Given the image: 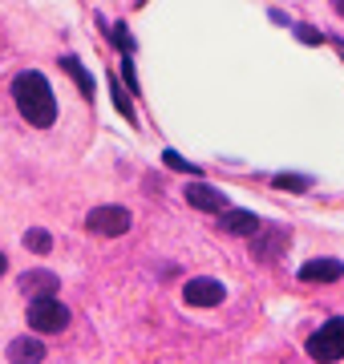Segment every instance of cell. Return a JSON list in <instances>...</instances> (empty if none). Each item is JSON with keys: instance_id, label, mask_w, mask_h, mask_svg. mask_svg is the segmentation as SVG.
Listing matches in <instances>:
<instances>
[{"instance_id": "1", "label": "cell", "mask_w": 344, "mask_h": 364, "mask_svg": "<svg viewBox=\"0 0 344 364\" xmlns=\"http://www.w3.org/2000/svg\"><path fill=\"white\" fill-rule=\"evenodd\" d=\"M13 102H16V109H21V117H25L28 126H37V130H49L57 122L53 90H49V81L41 77V73H33V69H25V73L13 77Z\"/></svg>"}, {"instance_id": "2", "label": "cell", "mask_w": 344, "mask_h": 364, "mask_svg": "<svg viewBox=\"0 0 344 364\" xmlns=\"http://www.w3.org/2000/svg\"><path fill=\"white\" fill-rule=\"evenodd\" d=\"M28 328H37L41 336H57V332L69 328V308L57 299V291L33 296V304H28Z\"/></svg>"}, {"instance_id": "3", "label": "cell", "mask_w": 344, "mask_h": 364, "mask_svg": "<svg viewBox=\"0 0 344 364\" xmlns=\"http://www.w3.org/2000/svg\"><path fill=\"white\" fill-rule=\"evenodd\" d=\"M304 348L312 360H344V316H332L328 324H320Z\"/></svg>"}, {"instance_id": "4", "label": "cell", "mask_w": 344, "mask_h": 364, "mask_svg": "<svg viewBox=\"0 0 344 364\" xmlns=\"http://www.w3.org/2000/svg\"><path fill=\"white\" fill-rule=\"evenodd\" d=\"M130 210L126 207H93L90 215H85V227H90L93 235H106V239H118V235L130 231Z\"/></svg>"}, {"instance_id": "5", "label": "cell", "mask_w": 344, "mask_h": 364, "mask_svg": "<svg viewBox=\"0 0 344 364\" xmlns=\"http://www.w3.org/2000/svg\"><path fill=\"white\" fill-rule=\"evenodd\" d=\"M284 247H291V231L288 227H255V239H252V255L255 259H276Z\"/></svg>"}, {"instance_id": "6", "label": "cell", "mask_w": 344, "mask_h": 364, "mask_svg": "<svg viewBox=\"0 0 344 364\" xmlns=\"http://www.w3.org/2000/svg\"><path fill=\"white\" fill-rule=\"evenodd\" d=\"M223 296H227V287L219 279H190L183 287V299L190 308H215V304H223Z\"/></svg>"}, {"instance_id": "7", "label": "cell", "mask_w": 344, "mask_h": 364, "mask_svg": "<svg viewBox=\"0 0 344 364\" xmlns=\"http://www.w3.org/2000/svg\"><path fill=\"white\" fill-rule=\"evenodd\" d=\"M183 198L195 210H207V215H219V210L227 207V195L223 191H215V186H207V182H190V186L183 191Z\"/></svg>"}, {"instance_id": "8", "label": "cell", "mask_w": 344, "mask_h": 364, "mask_svg": "<svg viewBox=\"0 0 344 364\" xmlns=\"http://www.w3.org/2000/svg\"><path fill=\"white\" fill-rule=\"evenodd\" d=\"M344 275V263L340 259H312L300 267V279L304 284H336Z\"/></svg>"}, {"instance_id": "9", "label": "cell", "mask_w": 344, "mask_h": 364, "mask_svg": "<svg viewBox=\"0 0 344 364\" xmlns=\"http://www.w3.org/2000/svg\"><path fill=\"white\" fill-rule=\"evenodd\" d=\"M255 227H259V219L252 210H231V207L219 210V231L223 235H255Z\"/></svg>"}, {"instance_id": "10", "label": "cell", "mask_w": 344, "mask_h": 364, "mask_svg": "<svg viewBox=\"0 0 344 364\" xmlns=\"http://www.w3.org/2000/svg\"><path fill=\"white\" fill-rule=\"evenodd\" d=\"M57 287H61V279H57L53 272H45V267H33L28 275H21V291H25V296H49Z\"/></svg>"}, {"instance_id": "11", "label": "cell", "mask_w": 344, "mask_h": 364, "mask_svg": "<svg viewBox=\"0 0 344 364\" xmlns=\"http://www.w3.org/2000/svg\"><path fill=\"white\" fill-rule=\"evenodd\" d=\"M9 360H45V344L33 336H21L9 344Z\"/></svg>"}, {"instance_id": "12", "label": "cell", "mask_w": 344, "mask_h": 364, "mask_svg": "<svg viewBox=\"0 0 344 364\" xmlns=\"http://www.w3.org/2000/svg\"><path fill=\"white\" fill-rule=\"evenodd\" d=\"M61 65H65V73H69V77H73V81L81 85V93H85V97H93V77L85 73V69H81V61H77V57H61Z\"/></svg>"}, {"instance_id": "13", "label": "cell", "mask_w": 344, "mask_h": 364, "mask_svg": "<svg viewBox=\"0 0 344 364\" xmlns=\"http://www.w3.org/2000/svg\"><path fill=\"white\" fill-rule=\"evenodd\" d=\"M25 247H28V251H37V255H45V251L53 247V235L41 231V227H33V231L25 235Z\"/></svg>"}, {"instance_id": "14", "label": "cell", "mask_w": 344, "mask_h": 364, "mask_svg": "<svg viewBox=\"0 0 344 364\" xmlns=\"http://www.w3.org/2000/svg\"><path fill=\"white\" fill-rule=\"evenodd\" d=\"M162 158H166V166H171V170H183V174H199V166H195V162H186V158H183V154H174V150H166Z\"/></svg>"}, {"instance_id": "15", "label": "cell", "mask_w": 344, "mask_h": 364, "mask_svg": "<svg viewBox=\"0 0 344 364\" xmlns=\"http://www.w3.org/2000/svg\"><path fill=\"white\" fill-rule=\"evenodd\" d=\"M109 33H114V45H118V49H126V53L134 49V37H130V28H126V25H114Z\"/></svg>"}, {"instance_id": "16", "label": "cell", "mask_w": 344, "mask_h": 364, "mask_svg": "<svg viewBox=\"0 0 344 364\" xmlns=\"http://www.w3.org/2000/svg\"><path fill=\"white\" fill-rule=\"evenodd\" d=\"M276 186H284V191H308V178H296V174H279Z\"/></svg>"}, {"instance_id": "17", "label": "cell", "mask_w": 344, "mask_h": 364, "mask_svg": "<svg viewBox=\"0 0 344 364\" xmlns=\"http://www.w3.org/2000/svg\"><path fill=\"white\" fill-rule=\"evenodd\" d=\"M122 77L130 81V90H138V77H134V65H130V57H126V61H122Z\"/></svg>"}, {"instance_id": "18", "label": "cell", "mask_w": 344, "mask_h": 364, "mask_svg": "<svg viewBox=\"0 0 344 364\" xmlns=\"http://www.w3.org/2000/svg\"><path fill=\"white\" fill-rule=\"evenodd\" d=\"M9 272V259H4V251H0V275Z\"/></svg>"}, {"instance_id": "19", "label": "cell", "mask_w": 344, "mask_h": 364, "mask_svg": "<svg viewBox=\"0 0 344 364\" xmlns=\"http://www.w3.org/2000/svg\"><path fill=\"white\" fill-rule=\"evenodd\" d=\"M332 4H336V13H340V16H344V0H332Z\"/></svg>"}]
</instances>
